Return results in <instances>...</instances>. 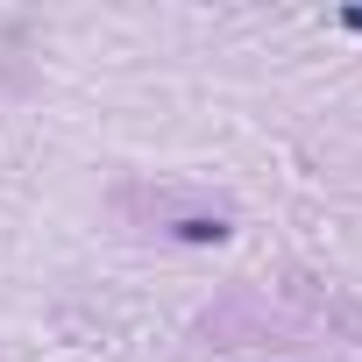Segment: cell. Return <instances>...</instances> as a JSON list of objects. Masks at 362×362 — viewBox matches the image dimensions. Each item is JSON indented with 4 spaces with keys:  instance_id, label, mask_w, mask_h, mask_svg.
<instances>
[{
    "instance_id": "7a4b0ae2",
    "label": "cell",
    "mask_w": 362,
    "mask_h": 362,
    "mask_svg": "<svg viewBox=\"0 0 362 362\" xmlns=\"http://www.w3.org/2000/svg\"><path fill=\"white\" fill-rule=\"evenodd\" d=\"M341 29H355V36H362V0H355V8H341Z\"/></svg>"
},
{
    "instance_id": "6da1fadb",
    "label": "cell",
    "mask_w": 362,
    "mask_h": 362,
    "mask_svg": "<svg viewBox=\"0 0 362 362\" xmlns=\"http://www.w3.org/2000/svg\"><path fill=\"white\" fill-rule=\"evenodd\" d=\"M177 235H185V242H221L228 228H221V221H177Z\"/></svg>"
}]
</instances>
